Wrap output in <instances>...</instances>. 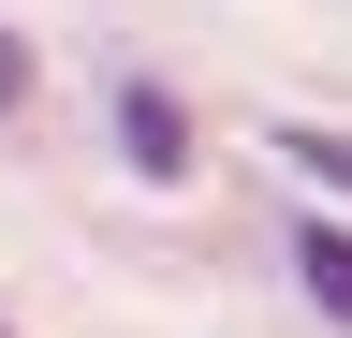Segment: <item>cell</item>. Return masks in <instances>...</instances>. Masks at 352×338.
<instances>
[{
    "mask_svg": "<svg viewBox=\"0 0 352 338\" xmlns=\"http://www.w3.org/2000/svg\"><path fill=\"white\" fill-rule=\"evenodd\" d=\"M294 279H308V309L352 338V221H323V206H308V221H294Z\"/></svg>",
    "mask_w": 352,
    "mask_h": 338,
    "instance_id": "obj_2",
    "label": "cell"
},
{
    "mask_svg": "<svg viewBox=\"0 0 352 338\" xmlns=\"http://www.w3.org/2000/svg\"><path fill=\"white\" fill-rule=\"evenodd\" d=\"M15 103H30V45L0 30V118H15Z\"/></svg>",
    "mask_w": 352,
    "mask_h": 338,
    "instance_id": "obj_4",
    "label": "cell"
},
{
    "mask_svg": "<svg viewBox=\"0 0 352 338\" xmlns=\"http://www.w3.org/2000/svg\"><path fill=\"white\" fill-rule=\"evenodd\" d=\"M0 338H15V324H0Z\"/></svg>",
    "mask_w": 352,
    "mask_h": 338,
    "instance_id": "obj_5",
    "label": "cell"
},
{
    "mask_svg": "<svg viewBox=\"0 0 352 338\" xmlns=\"http://www.w3.org/2000/svg\"><path fill=\"white\" fill-rule=\"evenodd\" d=\"M118 147H132L147 191H176V177H191V103H176L162 74H118Z\"/></svg>",
    "mask_w": 352,
    "mask_h": 338,
    "instance_id": "obj_1",
    "label": "cell"
},
{
    "mask_svg": "<svg viewBox=\"0 0 352 338\" xmlns=\"http://www.w3.org/2000/svg\"><path fill=\"white\" fill-rule=\"evenodd\" d=\"M279 162H294L308 191H338V206H352V133H323V118H294V133H279Z\"/></svg>",
    "mask_w": 352,
    "mask_h": 338,
    "instance_id": "obj_3",
    "label": "cell"
}]
</instances>
